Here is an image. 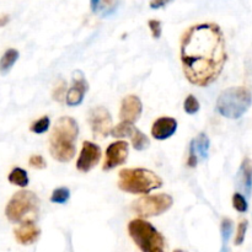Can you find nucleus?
<instances>
[{"instance_id": "f03ea898", "label": "nucleus", "mask_w": 252, "mask_h": 252, "mask_svg": "<svg viewBox=\"0 0 252 252\" xmlns=\"http://www.w3.org/2000/svg\"><path fill=\"white\" fill-rule=\"evenodd\" d=\"M79 126L71 117H61L54 125L49 137V153L54 160L68 162L75 157V140Z\"/></svg>"}, {"instance_id": "4468645a", "label": "nucleus", "mask_w": 252, "mask_h": 252, "mask_svg": "<svg viewBox=\"0 0 252 252\" xmlns=\"http://www.w3.org/2000/svg\"><path fill=\"white\" fill-rule=\"evenodd\" d=\"M39 234L41 231L36 226L34 221H25L14 230L15 239L21 245H31L36 243L37 239L39 238Z\"/></svg>"}, {"instance_id": "f8f14e48", "label": "nucleus", "mask_w": 252, "mask_h": 252, "mask_svg": "<svg viewBox=\"0 0 252 252\" xmlns=\"http://www.w3.org/2000/svg\"><path fill=\"white\" fill-rule=\"evenodd\" d=\"M143 112V105L139 97L134 95H129L123 98L122 105H121L120 118L122 122L134 123L140 118Z\"/></svg>"}, {"instance_id": "b1692460", "label": "nucleus", "mask_w": 252, "mask_h": 252, "mask_svg": "<svg viewBox=\"0 0 252 252\" xmlns=\"http://www.w3.org/2000/svg\"><path fill=\"white\" fill-rule=\"evenodd\" d=\"M233 206H234V208L239 212V213H246L249 209L248 201H246V198L244 197V194L240 193V192H236V193H234Z\"/></svg>"}, {"instance_id": "aec40b11", "label": "nucleus", "mask_w": 252, "mask_h": 252, "mask_svg": "<svg viewBox=\"0 0 252 252\" xmlns=\"http://www.w3.org/2000/svg\"><path fill=\"white\" fill-rule=\"evenodd\" d=\"M130 139H132L133 148H134L135 150H144L150 145L149 138H148L144 133L140 132L139 129H137V128H135L134 132H133Z\"/></svg>"}, {"instance_id": "6e6552de", "label": "nucleus", "mask_w": 252, "mask_h": 252, "mask_svg": "<svg viewBox=\"0 0 252 252\" xmlns=\"http://www.w3.org/2000/svg\"><path fill=\"white\" fill-rule=\"evenodd\" d=\"M89 123H90L91 130L95 138H103L111 134L112 130V117H111L110 112L106 110L102 106L98 107H94L89 112Z\"/></svg>"}, {"instance_id": "423d86ee", "label": "nucleus", "mask_w": 252, "mask_h": 252, "mask_svg": "<svg viewBox=\"0 0 252 252\" xmlns=\"http://www.w3.org/2000/svg\"><path fill=\"white\" fill-rule=\"evenodd\" d=\"M38 213V198L31 191L16 192L7 203L5 216L11 223L34 221Z\"/></svg>"}, {"instance_id": "cd10ccee", "label": "nucleus", "mask_w": 252, "mask_h": 252, "mask_svg": "<svg viewBox=\"0 0 252 252\" xmlns=\"http://www.w3.org/2000/svg\"><path fill=\"white\" fill-rule=\"evenodd\" d=\"M30 166L33 167V169H44L46 167V160L43 159V157H41V155H32L31 158H30Z\"/></svg>"}, {"instance_id": "c756f323", "label": "nucleus", "mask_w": 252, "mask_h": 252, "mask_svg": "<svg viewBox=\"0 0 252 252\" xmlns=\"http://www.w3.org/2000/svg\"><path fill=\"white\" fill-rule=\"evenodd\" d=\"M197 162H198V157H197L193 147L189 145V159H187V165H189V167H196Z\"/></svg>"}, {"instance_id": "1a4fd4ad", "label": "nucleus", "mask_w": 252, "mask_h": 252, "mask_svg": "<svg viewBox=\"0 0 252 252\" xmlns=\"http://www.w3.org/2000/svg\"><path fill=\"white\" fill-rule=\"evenodd\" d=\"M127 158L128 143L125 140H118V142L112 143L106 149V157L102 169L107 171V170H112L115 167L121 166L127 161Z\"/></svg>"}, {"instance_id": "dca6fc26", "label": "nucleus", "mask_w": 252, "mask_h": 252, "mask_svg": "<svg viewBox=\"0 0 252 252\" xmlns=\"http://www.w3.org/2000/svg\"><path fill=\"white\" fill-rule=\"evenodd\" d=\"M19 52L14 48H9L2 57L0 58V74L1 75H6L10 70L12 69V66L15 65V63L19 59Z\"/></svg>"}, {"instance_id": "6ab92c4d", "label": "nucleus", "mask_w": 252, "mask_h": 252, "mask_svg": "<svg viewBox=\"0 0 252 252\" xmlns=\"http://www.w3.org/2000/svg\"><path fill=\"white\" fill-rule=\"evenodd\" d=\"M135 127L132 123L128 122H121L116 127L112 128L111 134L115 138H125V137H132L133 132H134Z\"/></svg>"}, {"instance_id": "ddd939ff", "label": "nucleus", "mask_w": 252, "mask_h": 252, "mask_svg": "<svg viewBox=\"0 0 252 252\" xmlns=\"http://www.w3.org/2000/svg\"><path fill=\"white\" fill-rule=\"evenodd\" d=\"M177 122L171 117H160L152 127V135L158 140L169 139L176 133Z\"/></svg>"}, {"instance_id": "473e14b6", "label": "nucleus", "mask_w": 252, "mask_h": 252, "mask_svg": "<svg viewBox=\"0 0 252 252\" xmlns=\"http://www.w3.org/2000/svg\"><path fill=\"white\" fill-rule=\"evenodd\" d=\"M7 22H9V16H1L0 17V26H4V25H6Z\"/></svg>"}, {"instance_id": "f257e3e1", "label": "nucleus", "mask_w": 252, "mask_h": 252, "mask_svg": "<svg viewBox=\"0 0 252 252\" xmlns=\"http://www.w3.org/2000/svg\"><path fill=\"white\" fill-rule=\"evenodd\" d=\"M185 76L197 86H208L218 79L226 63L225 38L217 24L191 26L181 39Z\"/></svg>"}, {"instance_id": "39448f33", "label": "nucleus", "mask_w": 252, "mask_h": 252, "mask_svg": "<svg viewBox=\"0 0 252 252\" xmlns=\"http://www.w3.org/2000/svg\"><path fill=\"white\" fill-rule=\"evenodd\" d=\"M128 233L142 252H164V236L149 221L134 219L128 224Z\"/></svg>"}, {"instance_id": "5701e85b", "label": "nucleus", "mask_w": 252, "mask_h": 252, "mask_svg": "<svg viewBox=\"0 0 252 252\" xmlns=\"http://www.w3.org/2000/svg\"><path fill=\"white\" fill-rule=\"evenodd\" d=\"M220 234L221 240H223V245H228L230 236L233 234V221L228 218H224L220 224Z\"/></svg>"}, {"instance_id": "0eeeda50", "label": "nucleus", "mask_w": 252, "mask_h": 252, "mask_svg": "<svg viewBox=\"0 0 252 252\" xmlns=\"http://www.w3.org/2000/svg\"><path fill=\"white\" fill-rule=\"evenodd\" d=\"M172 197L169 194L160 193L154 196H143L135 202H133L132 208L138 216L150 218V217H158L164 214L165 212L171 208Z\"/></svg>"}, {"instance_id": "9d476101", "label": "nucleus", "mask_w": 252, "mask_h": 252, "mask_svg": "<svg viewBox=\"0 0 252 252\" xmlns=\"http://www.w3.org/2000/svg\"><path fill=\"white\" fill-rule=\"evenodd\" d=\"M101 159V149L91 142H84L80 155L76 161V169L81 172H89L98 164Z\"/></svg>"}, {"instance_id": "a878e982", "label": "nucleus", "mask_w": 252, "mask_h": 252, "mask_svg": "<svg viewBox=\"0 0 252 252\" xmlns=\"http://www.w3.org/2000/svg\"><path fill=\"white\" fill-rule=\"evenodd\" d=\"M248 220H243L240 224L238 225V230H236V235H235V240H234V244L236 246H240L241 244L245 241V236H246V231H248Z\"/></svg>"}, {"instance_id": "f3484780", "label": "nucleus", "mask_w": 252, "mask_h": 252, "mask_svg": "<svg viewBox=\"0 0 252 252\" xmlns=\"http://www.w3.org/2000/svg\"><path fill=\"white\" fill-rule=\"evenodd\" d=\"M191 145L193 147L197 157L201 158L202 160H204L208 158L209 145H211V143H209V138L207 137L206 133H199L198 137H197L196 139L192 140Z\"/></svg>"}, {"instance_id": "2f4dec72", "label": "nucleus", "mask_w": 252, "mask_h": 252, "mask_svg": "<svg viewBox=\"0 0 252 252\" xmlns=\"http://www.w3.org/2000/svg\"><path fill=\"white\" fill-rule=\"evenodd\" d=\"M102 1L103 0H90V7L93 12L100 11L101 7H102Z\"/></svg>"}, {"instance_id": "393cba45", "label": "nucleus", "mask_w": 252, "mask_h": 252, "mask_svg": "<svg viewBox=\"0 0 252 252\" xmlns=\"http://www.w3.org/2000/svg\"><path fill=\"white\" fill-rule=\"evenodd\" d=\"M184 108L189 115H194L199 111V102L193 95H189L184 102Z\"/></svg>"}, {"instance_id": "c85d7f7f", "label": "nucleus", "mask_w": 252, "mask_h": 252, "mask_svg": "<svg viewBox=\"0 0 252 252\" xmlns=\"http://www.w3.org/2000/svg\"><path fill=\"white\" fill-rule=\"evenodd\" d=\"M64 91H65V83L62 80L61 84H58V85L54 88V91H53V98H54V100H56V101L63 100Z\"/></svg>"}, {"instance_id": "bb28decb", "label": "nucleus", "mask_w": 252, "mask_h": 252, "mask_svg": "<svg viewBox=\"0 0 252 252\" xmlns=\"http://www.w3.org/2000/svg\"><path fill=\"white\" fill-rule=\"evenodd\" d=\"M148 25H149L153 37L157 39L160 38V36H161V22L159 20H149Z\"/></svg>"}, {"instance_id": "7ed1b4c3", "label": "nucleus", "mask_w": 252, "mask_h": 252, "mask_svg": "<svg viewBox=\"0 0 252 252\" xmlns=\"http://www.w3.org/2000/svg\"><path fill=\"white\" fill-rule=\"evenodd\" d=\"M118 176V187L128 193L148 194L162 186V180L147 169H123Z\"/></svg>"}, {"instance_id": "7c9ffc66", "label": "nucleus", "mask_w": 252, "mask_h": 252, "mask_svg": "<svg viewBox=\"0 0 252 252\" xmlns=\"http://www.w3.org/2000/svg\"><path fill=\"white\" fill-rule=\"evenodd\" d=\"M171 1L172 0H152L149 5L152 9H160V7L166 6V5L170 4Z\"/></svg>"}, {"instance_id": "4be33fe9", "label": "nucleus", "mask_w": 252, "mask_h": 252, "mask_svg": "<svg viewBox=\"0 0 252 252\" xmlns=\"http://www.w3.org/2000/svg\"><path fill=\"white\" fill-rule=\"evenodd\" d=\"M49 126H51V121L47 116H44V117L39 118L36 122L32 123L30 129H31V132L36 133V134H43L49 129Z\"/></svg>"}, {"instance_id": "412c9836", "label": "nucleus", "mask_w": 252, "mask_h": 252, "mask_svg": "<svg viewBox=\"0 0 252 252\" xmlns=\"http://www.w3.org/2000/svg\"><path fill=\"white\" fill-rule=\"evenodd\" d=\"M69 198H70V191L66 187H59V189H54L52 193L51 202L57 204H64L69 201Z\"/></svg>"}, {"instance_id": "20e7f679", "label": "nucleus", "mask_w": 252, "mask_h": 252, "mask_svg": "<svg viewBox=\"0 0 252 252\" xmlns=\"http://www.w3.org/2000/svg\"><path fill=\"white\" fill-rule=\"evenodd\" d=\"M252 103V95L244 86H234L224 90L217 100V110L230 120L243 117Z\"/></svg>"}, {"instance_id": "72a5a7b5", "label": "nucleus", "mask_w": 252, "mask_h": 252, "mask_svg": "<svg viewBox=\"0 0 252 252\" xmlns=\"http://www.w3.org/2000/svg\"><path fill=\"white\" fill-rule=\"evenodd\" d=\"M220 252H231L230 249H229L228 245H223L220 249Z\"/></svg>"}, {"instance_id": "a211bd4d", "label": "nucleus", "mask_w": 252, "mask_h": 252, "mask_svg": "<svg viewBox=\"0 0 252 252\" xmlns=\"http://www.w3.org/2000/svg\"><path fill=\"white\" fill-rule=\"evenodd\" d=\"M7 179H9L10 184L19 187H26L30 182L27 172L24 169H21V167H15V169H12V171L10 172Z\"/></svg>"}, {"instance_id": "2eb2a0df", "label": "nucleus", "mask_w": 252, "mask_h": 252, "mask_svg": "<svg viewBox=\"0 0 252 252\" xmlns=\"http://www.w3.org/2000/svg\"><path fill=\"white\" fill-rule=\"evenodd\" d=\"M236 184L241 193L246 197H251L252 193V160L245 158L241 162L239 169L238 176H236Z\"/></svg>"}, {"instance_id": "9b49d317", "label": "nucleus", "mask_w": 252, "mask_h": 252, "mask_svg": "<svg viewBox=\"0 0 252 252\" xmlns=\"http://www.w3.org/2000/svg\"><path fill=\"white\" fill-rule=\"evenodd\" d=\"M89 89V84L84 76L83 71L76 70L73 74V85L68 90V94L65 96V100L68 106L74 107L83 102L84 96Z\"/></svg>"}]
</instances>
